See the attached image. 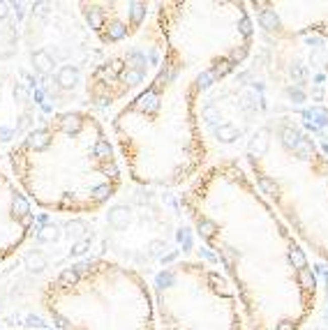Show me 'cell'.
Segmentation results:
<instances>
[{
    "label": "cell",
    "mask_w": 328,
    "mask_h": 330,
    "mask_svg": "<svg viewBox=\"0 0 328 330\" xmlns=\"http://www.w3.org/2000/svg\"><path fill=\"white\" fill-rule=\"evenodd\" d=\"M159 65L111 120V136L130 180L183 187L206 169L208 143L199 99L247 60L254 21L247 3L176 0L155 10Z\"/></svg>",
    "instance_id": "1"
},
{
    "label": "cell",
    "mask_w": 328,
    "mask_h": 330,
    "mask_svg": "<svg viewBox=\"0 0 328 330\" xmlns=\"http://www.w3.org/2000/svg\"><path fill=\"white\" fill-rule=\"evenodd\" d=\"M181 206L217 256L247 330H301L317 309L310 256L238 159H217L185 185Z\"/></svg>",
    "instance_id": "2"
},
{
    "label": "cell",
    "mask_w": 328,
    "mask_h": 330,
    "mask_svg": "<svg viewBox=\"0 0 328 330\" xmlns=\"http://www.w3.org/2000/svg\"><path fill=\"white\" fill-rule=\"evenodd\" d=\"M7 164L26 199L56 215H95L123 187L114 136L86 108L58 111L23 134Z\"/></svg>",
    "instance_id": "3"
},
{
    "label": "cell",
    "mask_w": 328,
    "mask_h": 330,
    "mask_svg": "<svg viewBox=\"0 0 328 330\" xmlns=\"http://www.w3.org/2000/svg\"><path fill=\"white\" fill-rule=\"evenodd\" d=\"M243 167L296 240L328 263V155L294 116H273L250 134Z\"/></svg>",
    "instance_id": "4"
},
{
    "label": "cell",
    "mask_w": 328,
    "mask_h": 330,
    "mask_svg": "<svg viewBox=\"0 0 328 330\" xmlns=\"http://www.w3.org/2000/svg\"><path fill=\"white\" fill-rule=\"evenodd\" d=\"M58 330H157L150 284L111 259H83L58 270L39 293Z\"/></svg>",
    "instance_id": "5"
},
{
    "label": "cell",
    "mask_w": 328,
    "mask_h": 330,
    "mask_svg": "<svg viewBox=\"0 0 328 330\" xmlns=\"http://www.w3.org/2000/svg\"><path fill=\"white\" fill-rule=\"evenodd\" d=\"M150 293L162 330H247L231 282L203 261L181 259L159 268Z\"/></svg>",
    "instance_id": "6"
},
{
    "label": "cell",
    "mask_w": 328,
    "mask_h": 330,
    "mask_svg": "<svg viewBox=\"0 0 328 330\" xmlns=\"http://www.w3.org/2000/svg\"><path fill=\"white\" fill-rule=\"evenodd\" d=\"M159 46H127L99 60L86 76V99L93 108H109L130 102L148 83L159 65Z\"/></svg>",
    "instance_id": "7"
},
{
    "label": "cell",
    "mask_w": 328,
    "mask_h": 330,
    "mask_svg": "<svg viewBox=\"0 0 328 330\" xmlns=\"http://www.w3.org/2000/svg\"><path fill=\"white\" fill-rule=\"evenodd\" d=\"M257 23L268 35L280 39L326 37L328 39V0L321 3H247Z\"/></svg>",
    "instance_id": "8"
},
{
    "label": "cell",
    "mask_w": 328,
    "mask_h": 330,
    "mask_svg": "<svg viewBox=\"0 0 328 330\" xmlns=\"http://www.w3.org/2000/svg\"><path fill=\"white\" fill-rule=\"evenodd\" d=\"M77 7L83 23L104 46H118L141 33L153 5L141 0H123V3H79Z\"/></svg>",
    "instance_id": "9"
},
{
    "label": "cell",
    "mask_w": 328,
    "mask_h": 330,
    "mask_svg": "<svg viewBox=\"0 0 328 330\" xmlns=\"http://www.w3.org/2000/svg\"><path fill=\"white\" fill-rule=\"evenodd\" d=\"M35 229V208L19 185L0 169V263L28 243Z\"/></svg>",
    "instance_id": "10"
},
{
    "label": "cell",
    "mask_w": 328,
    "mask_h": 330,
    "mask_svg": "<svg viewBox=\"0 0 328 330\" xmlns=\"http://www.w3.org/2000/svg\"><path fill=\"white\" fill-rule=\"evenodd\" d=\"M17 330H35V328H17Z\"/></svg>",
    "instance_id": "11"
}]
</instances>
